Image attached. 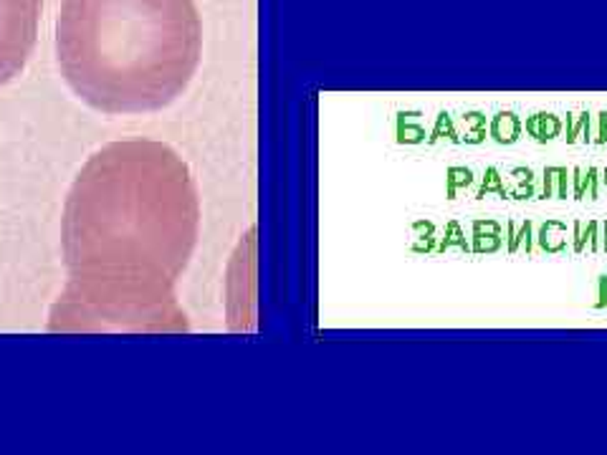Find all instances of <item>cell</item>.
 Wrapping results in <instances>:
<instances>
[{"label": "cell", "instance_id": "cell-1", "mask_svg": "<svg viewBox=\"0 0 607 455\" xmlns=\"http://www.w3.org/2000/svg\"><path fill=\"white\" fill-rule=\"evenodd\" d=\"M200 233V197L185 159L162 142L101 147L76 174L61 220L66 286L48 329L188 332L175 286Z\"/></svg>", "mask_w": 607, "mask_h": 455}, {"label": "cell", "instance_id": "cell-2", "mask_svg": "<svg viewBox=\"0 0 607 455\" xmlns=\"http://www.w3.org/2000/svg\"><path fill=\"white\" fill-rule=\"evenodd\" d=\"M203 53L195 0H61L59 68L104 114H144L188 89Z\"/></svg>", "mask_w": 607, "mask_h": 455}, {"label": "cell", "instance_id": "cell-3", "mask_svg": "<svg viewBox=\"0 0 607 455\" xmlns=\"http://www.w3.org/2000/svg\"><path fill=\"white\" fill-rule=\"evenodd\" d=\"M43 0H0V86L13 81L36 48Z\"/></svg>", "mask_w": 607, "mask_h": 455}]
</instances>
